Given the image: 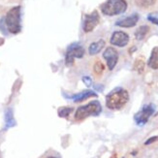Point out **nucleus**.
I'll return each mask as SVG.
<instances>
[{"label":"nucleus","instance_id":"1","mask_svg":"<svg viewBox=\"0 0 158 158\" xmlns=\"http://www.w3.org/2000/svg\"><path fill=\"white\" fill-rule=\"evenodd\" d=\"M129 101V93L126 89L116 87L106 96V106L112 111H118Z\"/></svg>","mask_w":158,"mask_h":158},{"label":"nucleus","instance_id":"2","mask_svg":"<svg viewBox=\"0 0 158 158\" xmlns=\"http://www.w3.org/2000/svg\"><path fill=\"white\" fill-rule=\"evenodd\" d=\"M102 112L101 103L97 100L89 102L88 104L79 107L75 112L74 118L77 121H81L89 116H98Z\"/></svg>","mask_w":158,"mask_h":158},{"label":"nucleus","instance_id":"3","mask_svg":"<svg viewBox=\"0 0 158 158\" xmlns=\"http://www.w3.org/2000/svg\"><path fill=\"white\" fill-rule=\"evenodd\" d=\"M20 6H16L8 11L4 19L6 28L12 34H18L22 30V24H20Z\"/></svg>","mask_w":158,"mask_h":158},{"label":"nucleus","instance_id":"4","mask_svg":"<svg viewBox=\"0 0 158 158\" xmlns=\"http://www.w3.org/2000/svg\"><path fill=\"white\" fill-rule=\"evenodd\" d=\"M100 9L105 16H118L127 10V2L125 0H107L100 6Z\"/></svg>","mask_w":158,"mask_h":158},{"label":"nucleus","instance_id":"5","mask_svg":"<svg viewBox=\"0 0 158 158\" xmlns=\"http://www.w3.org/2000/svg\"><path fill=\"white\" fill-rule=\"evenodd\" d=\"M85 56V49L78 43L72 44L68 47L65 56V64L68 67H71L74 65L75 58H81Z\"/></svg>","mask_w":158,"mask_h":158},{"label":"nucleus","instance_id":"6","mask_svg":"<svg viewBox=\"0 0 158 158\" xmlns=\"http://www.w3.org/2000/svg\"><path fill=\"white\" fill-rule=\"evenodd\" d=\"M154 112H155V106L153 104L145 105L134 115V120L136 122V124L139 126H143L148 121L150 116L154 114Z\"/></svg>","mask_w":158,"mask_h":158},{"label":"nucleus","instance_id":"7","mask_svg":"<svg viewBox=\"0 0 158 158\" xmlns=\"http://www.w3.org/2000/svg\"><path fill=\"white\" fill-rule=\"evenodd\" d=\"M100 22V17L97 11H93L91 14L85 15L84 20V31L85 33L91 32Z\"/></svg>","mask_w":158,"mask_h":158},{"label":"nucleus","instance_id":"8","mask_svg":"<svg viewBox=\"0 0 158 158\" xmlns=\"http://www.w3.org/2000/svg\"><path fill=\"white\" fill-rule=\"evenodd\" d=\"M103 57L105 58L109 69L113 70L118 61V52L114 48L109 47L105 50V52H103Z\"/></svg>","mask_w":158,"mask_h":158},{"label":"nucleus","instance_id":"9","mask_svg":"<svg viewBox=\"0 0 158 158\" xmlns=\"http://www.w3.org/2000/svg\"><path fill=\"white\" fill-rule=\"evenodd\" d=\"M110 42L114 46L123 48L129 43V35L123 31H114L112 34Z\"/></svg>","mask_w":158,"mask_h":158},{"label":"nucleus","instance_id":"10","mask_svg":"<svg viewBox=\"0 0 158 158\" xmlns=\"http://www.w3.org/2000/svg\"><path fill=\"white\" fill-rule=\"evenodd\" d=\"M138 22H139V15L138 14H133L131 16L126 17L125 19L118 20L115 23V25L119 27H124V28H130V27H134Z\"/></svg>","mask_w":158,"mask_h":158},{"label":"nucleus","instance_id":"11","mask_svg":"<svg viewBox=\"0 0 158 158\" xmlns=\"http://www.w3.org/2000/svg\"><path fill=\"white\" fill-rule=\"evenodd\" d=\"M90 97H97V94H96L93 90H84L80 93H77L75 95L72 96H68V99H72L74 102H81V101H85Z\"/></svg>","mask_w":158,"mask_h":158},{"label":"nucleus","instance_id":"12","mask_svg":"<svg viewBox=\"0 0 158 158\" xmlns=\"http://www.w3.org/2000/svg\"><path fill=\"white\" fill-rule=\"evenodd\" d=\"M105 41L104 40H99L97 42H94L92 43L90 46L88 47V53L90 54V56H95V54L99 53L103 49H104L105 47Z\"/></svg>","mask_w":158,"mask_h":158},{"label":"nucleus","instance_id":"13","mask_svg":"<svg viewBox=\"0 0 158 158\" xmlns=\"http://www.w3.org/2000/svg\"><path fill=\"white\" fill-rule=\"evenodd\" d=\"M148 65L153 70L158 69V47H155L152 51V54L148 61Z\"/></svg>","mask_w":158,"mask_h":158},{"label":"nucleus","instance_id":"14","mask_svg":"<svg viewBox=\"0 0 158 158\" xmlns=\"http://www.w3.org/2000/svg\"><path fill=\"white\" fill-rule=\"evenodd\" d=\"M5 123H6V127L10 128L16 125V120L14 118V114L12 109H7L5 112Z\"/></svg>","mask_w":158,"mask_h":158},{"label":"nucleus","instance_id":"15","mask_svg":"<svg viewBox=\"0 0 158 158\" xmlns=\"http://www.w3.org/2000/svg\"><path fill=\"white\" fill-rule=\"evenodd\" d=\"M148 32H149V27L148 25H142L135 31V38L141 41L147 36V34Z\"/></svg>","mask_w":158,"mask_h":158},{"label":"nucleus","instance_id":"16","mask_svg":"<svg viewBox=\"0 0 158 158\" xmlns=\"http://www.w3.org/2000/svg\"><path fill=\"white\" fill-rule=\"evenodd\" d=\"M145 67H146V63H145V60L143 59V57H138L134 62V70L142 75L145 71Z\"/></svg>","mask_w":158,"mask_h":158},{"label":"nucleus","instance_id":"17","mask_svg":"<svg viewBox=\"0 0 158 158\" xmlns=\"http://www.w3.org/2000/svg\"><path fill=\"white\" fill-rule=\"evenodd\" d=\"M157 0H135L136 5L142 9H148L155 5Z\"/></svg>","mask_w":158,"mask_h":158},{"label":"nucleus","instance_id":"18","mask_svg":"<svg viewBox=\"0 0 158 158\" xmlns=\"http://www.w3.org/2000/svg\"><path fill=\"white\" fill-rule=\"evenodd\" d=\"M104 70H105V65L103 64L101 61H96L93 65V72L96 76L100 77L103 74V72H104Z\"/></svg>","mask_w":158,"mask_h":158},{"label":"nucleus","instance_id":"19","mask_svg":"<svg viewBox=\"0 0 158 158\" xmlns=\"http://www.w3.org/2000/svg\"><path fill=\"white\" fill-rule=\"evenodd\" d=\"M72 112H73V108L61 107L58 109V116H60V118H68Z\"/></svg>","mask_w":158,"mask_h":158},{"label":"nucleus","instance_id":"20","mask_svg":"<svg viewBox=\"0 0 158 158\" xmlns=\"http://www.w3.org/2000/svg\"><path fill=\"white\" fill-rule=\"evenodd\" d=\"M148 19L150 23H152L154 24H156L158 26V12H154V13H150L148 15Z\"/></svg>","mask_w":158,"mask_h":158},{"label":"nucleus","instance_id":"21","mask_svg":"<svg viewBox=\"0 0 158 158\" xmlns=\"http://www.w3.org/2000/svg\"><path fill=\"white\" fill-rule=\"evenodd\" d=\"M82 81L85 82V85H86V86H91V85H92V80H91V78L89 77V76H85V77H82Z\"/></svg>","mask_w":158,"mask_h":158},{"label":"nucleus","instance_id":"22","mask_svg":"<svg viewBox=\"0 0 158 158\" xmlns=\"http://www.w3.org/2000/svg\"><path fill=\"white\" fill-rule=\"evenodd\" d=\"M157 140H158V136H153V137H150V138H149L148 140H147V141L145 142V145H146V146L152 145V143L156 142Z\"/></svg>","mask_w":158,"mask_h":158},{"label":"nucleus","instance_id":"23","mask_svg":"<svg viewBox=\"0 0 158 158\" xmlns=\"http://www.w3.org/2000/svg\"><path fill=\"white\" fill-rule=\"evenodd\" d=\"M94 88H95V89H98L99 91H102V90H103V88H104V86H103V85H96L94 86Z\"/></svg>","mask_w":158,"mask_h":158},{"label":"nucleus","instance_id":"24","mask_svg":"<svg viewBox=\"0 0 158 158\" xmlns=\"http://www.w3.org/2000/svg\"><path fill=\"white\" fill-rule=\"evenodd\" d=\"M4 43V39H2V38H0V46H1L2 44Z\"/></svg>","mask_w":158,"mask_h":158},{"label":"nucleus","instance_id":"25","mask_svg":"<svg viewBox=\"0 0 158 158\" xmlns=\"http://www.w3.org/2000/svg\"><path fill=\"white\" fill-rule=\"evenodd\" d=\"M111 158H118V156H116V154H113Z\"/></svg>","mask_w":158,"mask_h":158},{"label":"nucleus","instance_id":"26","mask_svg":"<svg viewBox=\"0 0 158 158\" xmlns=\"http://www.w3.org/2000/svg\"><path fill=\"white\" fill-rule=\"evenodd\" d=\"M47 158H58V157H54V156H50V157H47Z\"/></svg>","mask_w":158,"mask_h":158}]
</instances>
